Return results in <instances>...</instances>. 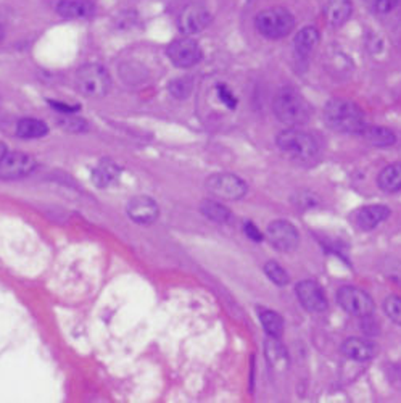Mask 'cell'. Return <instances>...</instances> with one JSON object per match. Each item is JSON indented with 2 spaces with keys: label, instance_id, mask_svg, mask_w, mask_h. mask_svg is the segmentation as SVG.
I'll return each instance as SVG.
<instances>
[{
  "label": "cell",
  "instance_id": "6da1fadb",
  "mask_svg": "<svg viewBox=\"0 0 401 403\" xmlns=\"http://www.w3.org/2000/svg\"><path fill=\"white\" fill-rule=\"evenodd\" d=\"M324 119L329 128L342 134H362L366 128L365 113L347 99H332L324 106Z\"/></svg>",
  "mask_w": 401,
  "mask_h": 403
},
{
  "label": "cell",
  "instance_id": "7a4b0ae2",
  "mask_svg": "<svg viewBox=\"0 0 401 403\" xmlns=\"http://www.w3.org/2000/svg\"><path fill=\"white\" fill-rule=\"evenodd\" d=\"M273 111L280 123L289 128H298L311 116V106L306 99L293 87H282L275 92L273 100Z\"/></svg>",
  "mask_w": 401,
  "mask_h": 403
},
{
  "label": "cell",
  "instance_id": "3957f363",
  "mask_svg": "<svg viewBox=\"0 0 401 403\" xmlns=\"http://www.w3.org/2000/svg\"><path fill=\"white\" fill-rule=\"evenodd\" d=\"M275 142L282 152L292 156L293 160L313 161L319 155V144L315 137L298 128H289L279 132Z\"/></svg>",
  "mask_w": 401,
  "mask_h": 403
},
{
  "label": "cell",
  "instance_id": "277c9868",
  "mask_svg": "<svg viewBox=\"0 0 401 403\" xmlns=\"http://www.w3.org/2000/svg\"><path fill=\"white\" fill-rule=\"evenodd\" d=\"M255 28L266 39H282L295 28V18L287 9H265L255 16Z\"/></svg>",
  "mask_w": 401,
  "mask_h": 403
},
{
  "label": "cell",
  "instance_id": "5b68a950",
  "mask_svg": "<svg viewBox=\"0 0 401 403\" xmlns=\"http://www.w3.org/2000/svg\"><path fill=\"white\" fill-rule=\"evenodd\" d=\"M76 86L81 94L86 97H103L108 94L111 79L108 71L102 65L97 63H89L79 68L76 73Z\"/></svg>",
  "mask_w": 401,
  "mask_h": 403
},
{
  "label": "cell",
  "instance_id": "8992f818",
  "mask_svg": "<svg viewBox=\"0 0 401 403\" xmlns=\"http://www.w3.org/2000/svg\"><path fill=\"white\" fill-rule=\"evenodd\" d=\"M337 302L348 314L356 318H367L374 312L371 295L355 286H342L337 292Z\"/></svg>",
  "mask_w": 401,
  "mask_h": 403
},
{
  "label": "cell",
  "instance_id": "52a82bcc",
  "mask_svg": "<svg viewBox=\"0 0 401 403\" xmlns=\"http://www.w3.org/2000/svg\"><path fill=\"white\" fill-rule=\"evenodd\" d=\"M206 189L218 199L239 200L247 194V182L230 173H216L206 179Z\"/></svg>",
  "mask_w": 401,
  "mask_h": 403
},
{
  "label": "cell",
  "instance_id": "ba28073f",
  "mask_svg": "<svg viewBox=\"0 0 401 403\" xmlns=\"http://www.w3.org/2000/svg\"><path fill=\"white\" fill-rule=\"evenodd\" d=\"M266 237L269 244L279 252H293L300 244V232L285 219H275L268 224Z\"/></svg>",
  "mask_w": 401,
  "mask_h": 403
},
{
  "label": "cell",
  "instance_id": "9c48e42d",
  "mask_svg": "<svg viewBox=\"0 0 401 403\" xmlns=\"http://www.w3.org/2000/svg\"><path fill=\"white\" fill-rule=\"evenodd\" d=\"M36 168L34 156L23 152H7L0 160V179L15 181L26 178Z\"/></svg>",
  "mask_w": 401,
  "mask_h": 403
},
{
  "label": "cell",
  "instance_id": "30bf717a",
  "mask_svg": "<svg viewBox=\"0 0 401 403\" xmlns=\"http://www.w3.org/2000/svg\"><path fill=\"white\" fill-rule=\"evenodd\" d=\"M166 54L174 65L178 68H191L202 60L203 52L197 41L184 37V39H176L169 44Z\"/></svg>",
  "mask_w": 401,
  "mask_h": 403
},
{
  "label": "cell",
  "instance_id": "8fae6325",
  "mask_svg": "<svg viewBox=\"0 0 401 403\" xmlns=\"http://www.w3.org/2000/svg\"><path fill=\"white\" fill-rule=\"evenodd\" d=\"M295 294L305 310L311 313H323L328 310V297H325L319 282L311 279L298 282L295 287Z\"/></svg>",
  "mask_w": 401,
  "mask_h": 403
},
{
  "label": "cell",
  "instance_id": "7c38bea8",
  "mask_svg": "<svg viewBox=\"0 0 401 403\" xmlns=\"http://www.w3.org/2000/svg\"><path fill=\"white\" fill-rule=\"evenodd\" d=\"M211 21V14L206 10L203 5L192 4L189 7H186L183 10V14L179 15L178 26L181 29V33H184L187 36H193L202 33V31L208 26Z\"/></svg>",
  "mask_w": 401,
  "mask_h": 403
},
{
  "label": "cell",
  "instance_id": "4fadbf2b",
  "mask_svg": "<svg viewBox=\"0 0 401 403\" xmlns=\"http://www.w3.org/2000/svg\"><path fill=\"white\" fill-rule=\"evenodd\" d=\"M128 217L139 224H152L160 215V209L153 199L147 195H137L128 201Z\"/></svg>",
  "mask_w": 401,
  "mask_h": 403
},
{
  "label": "cell",
  "instance_id": "5bb4252c",
  "mask_svg": "<svg viewBox=\"0 0 401 403\" xmlns=\"http://www.w3.org/2000/svg\"><path fill=\"white\" fill-rule=\"evenodd\" d=\"M379 347L374 342L361 337H348L342 344V354L350 360L355 362H369L377 355Z\"/></svg>",
  "mask_w": 401,
  "mask_h": 403
},
{
  "label": "cell",
  "instance_id": "9a60e30c",
  "mask_svg": "<svg viewBox=\"0 0 401 403\" xmlns=\"http://www.w3.org/2000/svg\"><path fill=\"white\" fill-rule=\"evenodd\" d=\"M390 217V209L385 205L362 207L355 215V223L361 231H372Z\"/></svg>",
  "mask_w": 401,
  "mask_h": 403
},
{
  "label": "cell",
  "instance_id": "2e32d148",
  "mask_svg": "<svg viewBox=\"0 0 401 403\" xmlns=\"http://www.w3.org/2000/svg\"><path fill=\"white\" fill-rule=\"evenodd\" d=\"M353 14L352 0H329L324 7V18L330 26L340 28L345 24Z\"/></svg>",
  "mask_w": 401,
  "mask_h": 403
},
{
  "label": "cell",
  "instance_id": "e0dca14e",
  "mask_svg": "<svg viewBox=\"0 0 401 403\" xmlns=\"http://www.w3.org/2000/svg\"><path fill=\"white\" fill-rule=\"evenodd\" d=\"M265 357L269 367L274 369L285 371L289 368V352L284 347V344L279 341V337L268 336L265 342Z\"/></svg>",
  "mask_w": 401,
  "mask_h": 403
},
{
  "label": "cell",
  "instance_id": "ac0fdd59",
  "mask_svg": "<svg viewBox=\"0 0 401 403\" xmlns=\"http://www.w3.org/2000/svg\"><path fill=\"white\" fill-rule=\"evenodd\" d=\"M56 11L70 20H83V18H91L96 7L91 0H60L56 5Z\"/></svg>",
  "mask_w": 401,
  "mask_h": 403
},
{
  "label": "cell",
  "instance_id": "d6986e66",
  "mask_svg": "<svg viewBox=\"0 0 401 403\" xmlns=\"http://www.w3.org/2000/svg\"><path fill=\"white\" fill-rule=\"evenodd\" d=\"M319 41H321V34H319L318 28L305 26L297 33L293 46H295V52L300 56H308L318 47Z\"/></svg>",
  "mask_w": 401,
  "mask_h": 403
},
{
  "label": "cell",
  "instance_id": "ffe728a7",
  "mask_svg": "<svg viewBox=\"0 0 401 403\" xmlns=\"http://www.w3.org/2000/svg\"><path fill=\"white\" fill-rule=\"evenodd\" d=\"M362 137L371 144V146L377 149H387L395 146L397 142V136L395 132L384 126H366L362 131Z\"/></svg>",
  "mask_w": 401,
  "mask_h": 403
},
{
  "label": "cell",
  "instance_id": "44dd1931",
  "mask_svg": "<svg viewBox=\"0 0 401 403\" xmlns=\"http://www.w3.org/2000/svg\"><path fill=\"white\" fill-rule=\"evenodd\" d=\"M377 186L380 191L395 194L401 191V163H392L379 173Z\"/></svg>",
  "mask_w": 401,
  "mask_h": 403
},
{
  "label": "cell",
  "instance_id": "7402d4cb",
  "mask_svg": "<svg viewBox=\"0 0 401 403\" xmlns=\"http://www.w3.org/2000/svg\"><path fill=\"white\" fill-rule=\"evenodd\" d=\"M49 126L37 118H21L16 124V134L23 139H39L47 136Z\"/></svg>",
  "mask_w": 401,
  "mask_h": 403
},
{
  "label": "cell",
  "instance_id": "603a6c76",
  "mask_svg": "<svg viewBox=\"0 0 401 403\" xmlns=\"http://www.w3.org/2000/svg\"><path fill=\"white\" fill-rule=\"evenodd\" d=\"M258 318L268 336L279 339L282 337V334H284V318L278 312L269 310V308H258Z\"/></svg>",
  "mask_w": 401,
  "mask_h": 403
},
{
  "label": "cell",
  "instance_id": "cb8c5ba5",
  "mask_svg": "<svg viewBox=\"0 0 401 403\" xmlns=\"http://www.w3.org/2000/svg\"><path fill=\"white\" fill-rule=\"evenodd\" d=\"M200 212H202L203 217L219 224H225L230 222V210L228 207H224L221 201L206 199L200 204Z\"/></svg>",
  "mask_w": 401,
  "mask_h": 403
},
{
  "label": "cell",
  "instance_id": "d4e9b609",
  "mask_svg": "<svg viewBox=\"0 0 401 403\" xmlns=\"http://www.w3.org/2000/svg\"><path fill=\"white\" fill-rule=\"evenodd\" d=\"M120 178V168L111 161H103L93 169L92 173V181L96 182L97 187H108L113 182Z\"/></svg>",
  "mask_w": 401,
  "mask_h": 403
},
{
  "label": "cell",
  "instance_id": "484cf974",
  "mask_svg": "<svg viewBox=\"0 0 401 403\" xmlns=\"http://www.w3.org/2000/svg\"><path fill=\"white\" fill-rule=\"evenodd\" d=\"M169 92H171L173 97H176L179 100L187 99L193 91V81L189 76H183V78H176L173 79L171 83L168 86Z\"/></svg>",
  "mask_w": 401,
  "mask_h": 403
},
{
  "label": "cell",
  "instance_id": "4316f807",
  "mask_svg": "<svg viewBox=\"0 0 401 403\" xmlns=\"http://www.w3.org/2000/svg\"><path fill=\"white\" fill-rule=\"evenodd\" d=\"M263 269H265V274L268 276V279L274 282L275 286L289 284V281H290L289 273H287L278 262H268Z\"/></svg>",
  "mask_w": 401,
  "mask_h": 403
},
{
  "label": "cell",
  "instance_id": "83f0119b",
  "mask_svg": "<svg viewBox=\"0 0 401 403\" xmlns=\"http://www.w3.org/2000/svg\"><path fill=\"white\" fill-rule=\"evenodd\" d=\"M384 312L393 323L401 326V297L398 295H390L384 302Z\"/></svg>",
  "mask_w": 401,
  "mask_h": 403
},
{
  "label": "cell",
  "instance_id": "f1b7e54d",
  "mask_svg": "<svg viewBox=\"0 0 401 403\" xmlns=\"http://www.w3.org/2000/svg\"><path fill=\"white\" fill-rule=\"evenodd\" d=\"M60 124L64 126L66 131H71V132H81V131L86 129L84 119L73 116L71 113H64V116L60 118Z\"/></svg>",
  "mask_w": 401,
  "mask_h": 403
},
{
  "label": "cell",
  "instance_id": "f546056e",
  "mask_svg": "<svg viewBox=\"0 0 401 403\" xmlns=\"http://www.w3.org/2000/svg\"><path fill=\"white\" fill-rule=\"evenodd\" d=\"M216 92H218V97L221 102L228 106V109L230 110H234L235 106H237V97L233 94V91L229 89L228 86H224V84H219L216 86Z\"/></svg>",
  "mask_w": 401,
  "mask_h": 403
},
{
  "label": "cell",
  "instance_id": "4dcf8cb0",
  "mask_svg": "<svg viewBox=\"0 0 401 403\" xmlns=\"http://www.w3.org/2000/svg\"><path fill=\"white\" fill-rule=\"evenodd\" d=\"M243 232H245L247 237L252 239L253 242H261L263 239H265V236L261 234V231L256 228L252 222H247L245 224H243Z\"/></svg>",
  "mask_w": 401,
  "mask_h": 403
},
{
  "label": "cell",
  "instance_id": "1f68e13d",
  "mask_svg": "<svg viewBox=\"0 0 401 403\" xmlns=\"http://www.w3.org/2000/svg\"><path fill=\"white\" fill-rule=\"evenodd\" d=\"M398 4L400 0H375V10L384 15L388 14V11H392Z\"/></svg>",
  "mask_w": 401,
  "mask_h": 403
},
{
  "label": "cell",
  "instance_id": "d6a6232c",
  "mask_svg": "<svg viewBox=\"0 0 401 403\" xmlns=\"http://www.w3.org/2000/svg\"><path fill=\"white\" fill-rule=\"evenodd\" d=\"M50 105H52L55 110H60L61 113H74V111L79 110L78 105H66V104H61V102H54V100H50Z\"/></svg>",
  "mask_w": 401,
  "mask_h": 403
},
{
  "label": "cell",
  "instance_id": "836d02e7",
  "mask_svg": "<svg viewBox=\"0 0 401 403\" xmlns=\"http://www.w3.org/2000/svg\"><path fill=\"white\" fill-rule=\"evenodd\" d=\"M5 154H7V146L0 142V160H2V156H4Z\"/></svg>",
  "mask_w": 401,
  "mask_h": 403
},
{
  "label": "cell",
  "instance_id": "e575fe53",
  "mask_svg": "<svg viewBox=\"0 0 401 403\" xmlns=\"http://www.w3.org/2000/svg\"><path fill=\"white\" fill-rule=\"evenodd\" d=\"M4 34H5V33H4V28H2V26H0V41H2V39H4Z\"/></svg>",
  "mask_w": 401,
  "mask_h": 403
}]
</instances>
